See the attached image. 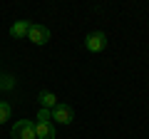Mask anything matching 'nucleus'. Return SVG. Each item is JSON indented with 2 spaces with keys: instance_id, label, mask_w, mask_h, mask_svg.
<instances>
[{
  "instance_id": "nucleus-11",
  "label": "nucleus",
  "mask_w": 149,
  "mask_h": 139,
  "mask_svg": "<svg viewBox=\"0 0 149 139\" xmlns=\"http://www.w3.org/2000/svg\"><path fill=\"white\" fill-rule=\"evenodd\" d=\"M0 82H3V72H0Z\"/></svg>"
},
{
  "instance_id": "nucleus-1",
  "label": "nucleus",
  "mask_w": 149,
  "mask_h": 139,
  "mask_svg": "<svg viewBox=\"0 0 149 139\" xmlns=\"http://www.w3.org/2000/svg\"><path fill=\"white\" fill-rule=\"evenodd\" d=\"M10 137L13 139H37L35 137V122H30V119H20V122H15L13 129H10Z\"/></svg>"
},
{
  "instance_id": "nucleus-2",
  "label": "nucleus",
  "mask_w": 149,
  "mask_h": 139,
  "mask_svg": "<svg viewBox=\"0 0 149 139\" xmlns=\"http://www.w3.org/2000/svg\"><path fill=\"white\" fill-rule=\"evenodd\" d=\"M50 119L57 122V124H72V122H74V109L70 107V104L57 102V107L50 109Z\"/></svg>"
},
{
  "instance_id": "nucleus-7",
  "label": "nucleus",
  "mask_w": 149,
  "mask_h": 139,
  "mask_svg": "<svg viewBox=\"0 0 149 139\" xmlns=\"http://www.w3.org/2000/svg\"><path fill=\"white\" fill-rule=\"evenodd\" d=\"M40 104H42V109H55L57 107V97L52 95V92H40Z\"/></svg>"
},
{
  "instance_id": "nucleus-8",
  "label": "nucleus",
  "mask_w": 149,
  "mask_h": 139,
  "mask_svg": "<svg viewBox=\"0 0 149 139\" xmlns=\"http://www.w3.org/2000/svg\"><path fill=\"white\" fill-rule=\"evenodd\" d=\"M8 119H10V104L5 99H0V124L8 122Z\"/></svg>"
},
{
  "instance_id": "nucleus-3",
  "label": "nucleus",
  "mask_w": 149,
  "mask_h": 139,
  "mask_svg": "<svg viewBox=\"0 0 149 139\" xmlns=\"http://www.w3.org/2000/svg\"><path fill=\"white\" fill-rule=\"evenodd\" d=\"M85 47L90 50V52H102V50L107 47V35L104 32H90L85 38Z\"/></svg>"
},
{
  "instance_id": "nucleus-10",
  "label": "nucleus",
  "mask_w": 149,
  "mask_h": 139,
  "mask_svg": "<svg viewBox=\"0 0 149 139\" xmlns=\"http://www.w3.org/2000/svg\"><path fill=\"white\" fill-rule=\"evenodd\" d=\"M0 87H13V77H3V82H0Z\"/></svg>"
},
{
  "instance_id": "nucleus-9",
  "label": "nucleus",
  "mask_w": 149,
  "mask_h": 139,
  "mask_svg": "<svg viewBox=\"0 0 149 139\" xmlns=\"http://www.w3.org/2000/svg\"><path fill=\"white\" fill-rule=\"evenodd\" d=\"M47 119H50V109L40 107V112H37V122H47ZM50 122H52V119H50Z\"/></svg>"
},
{
  "instance_id": "nucleus-5",
  "label": "nucleus",
  "mask_w": 149,
  "mask_h": 139,
  "mask_svg": "<svg viewBox=\"0 0 149 139\" xmlns=\"http://www.w3.org/2000/svg\"><path fill=\"white\" fill-rule=\"evenodd\" d=\"M35 137L37 139H55V124L50 122H35Z\"/></svg>"
},
{
  "instance_id": "nucleus-4",
  "label": "nucleus",
  "mask_w": 149,
  "mask_h": 139,
  "mask_svg": "<svg viewBox=\"0 0 149 139\" xmlns=\"http://www.w3.org/2000/svg\"><path fill=\"white\" fill-rule=\"evenodd\" d=\"M27 40L35 45H45L50 40V30L45 25H37V22H32L30 25V32H27Z\"/></svg>"
},
{
  "instance_id": "nucleus-6",
  "label": "nucleus",
  "mask_w": 149,
  "mask_h": 139,
  "mask_svg": "<svg viewBox=\"0 0 149 139\" xmlns=\"http://www.w3.org/2000/svg\"><path fill=\"white\" fill-rule=\"evenodd\" d=\"M30 25H32L30 20H15L10 25V35L13 38H25L27 32H30Z\"/></svg>"
}]
</instances>
